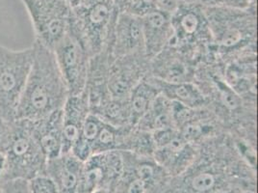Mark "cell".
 Returning a JSON list of instances; mask_svg holds the SVG:
<instances>
[{
    "instance_id": "1",
    "label": "cell",
    "mask_w": 258,
    "mask_h": 193,
    "mask_svg": "<svg viewBox=\"0 0 258 193\" xmlns=\"http://www.w3.org/2000/svg\"><path fill=\"white\" fill-rule=\"evenodd\" d=\"M33 60L16 118L37 121L61 110L70 96L53 52L35 41Z\"/></svg>"
},
{
    "instance_id": "2",
    "label": "cell",
    "mask_w": 258,
    "mask_h": 193,
    "mask_svg": "<svg viewBox=\"0 0 258 193\" xmlns=\"http://www.w3.org/2000/svg\"><path fill=\"white\" fill-rule=\"evenodd\" d=\"M0 154L3 158L0 182L29 181L45 172L47 159L30 120H0Z\"/></svg>"
},
{
    "instance_id": "3",
    "label": "cell",
    "mask_w": 258,
    "mask_h": 193,
    "mask_svg": "<svg viewBox=\"0 0 258 193\" xmlns=\"http://www.w3.org/2000/svg\"><path fill=\"white\" fill-rule=\"evenodd\" d=\"M213 42L215 62L257 53V8H204Z\"/></svg>"
},
{
    "instance_id": "4",
    "label": "cell",
    "mask_w": 258,
    "mask_h": 193,
    "mask_svg": "<svg viewBox=\"0 0 258 193\" xmlns=\"http://www.w3.org/2000/svg\"><path fill=\"white\" fill-rule=\"evenodd\" d=\"M170 44L188 56L197 66L215 61L213 42L204 8L192 3L180 4L171 16Z\"/></svg>"
},
{
    "instance_id": "5",
    "label": "cell",
    "mask_w": 258,
    "mask_h": 193,
    "mask_svg": "<svg viewBox=\"0 0 258 193\" xmlns=\"http://www.w3.org/2000/svg\"><path fill=\"white\" fill-rule=\"evenodd\" d=\"M33 60L32 46L15 51L0 44V119H16Z\"/></svg>"
},
{
    "instance_id": "6",
    "label": "cell",
    "mask_w": 258,
    "mask_h": 193,
    "mask_svg": "<svg viewBox=\"0 0 258 193\" xmlns=\"http://www.w3.org/2000/svg\"><path fill=\"white\" fill-rule=\"evenodd\" d=\"M118 15L113 0L73 8L72 22L92 57L107 47Z\"/></svg>"
},
{
    "instance_id": "7",
    "label": "cell",
    "mask_w": 258,
    "mask_h": 193,
    "mask_svg": "<svg viewBox=\"0 0 258 193\" xmlns=\"http://www.w3.org/2000/svg\"><path fill=\"white\" fill-rule=\"evenodd\" d=\"M32 22L35 41L53 50L68 31L73 6L66 0H22Z\"/></svg>"
},
{
    "instance_id": "8",
    "label": "cell",
    "mask_w": 258,
    "mask_h": 193,
    "mask_svg": "<svg viewBox=\"0 0 258 193\" xmlns=\"http://www.w3.org/2000/svg\"><path fill=\"white\" fill-rule=\"evenodd\" d=\"M52 52L70 96L81 94L86 87L92 56L72 21L68 31Z\"/></svg>"
},
{
    "instance_id": "9",
    "label": "cell",
    "mask_w": 258,
    "mask_h": 193,
    "mask_svg": "<svg viewBox=\"0 0 258 193\" xmlns=\"http://www.w3.org/2000/svg\"><path fill=\"white\" fill-rule=\"evenodd\" d=\"M152 136L155 143L153 160L164 170L177 173L193 164L199 147L184 139L175 128L153 132Z\"/></svg>"
},
{
    "instance_id": "10",
    "label": "cell",
    "mask_w": 258,
    "mask_h": 193,
    "mask_svg": "<svg viewBox=\"0 0 258 193\" xmlns=\"http://www.w3.org/2000/svg\"><path fill=\"white\" fill-rule=\"evenodd\" d=\"M149 75L150 59L146 54L113 59L109 67V92L114 99L127 100L131 91Z\"/></svg>"
},
{
    "instance_id": "11",
    "label": "cell",
    "mask_w": 258,
    "mask_h": 193,
    "mask_svg": "<svg viewBox=\"0 0 258 193\" xmlns=\"http://www.w3.org/2000/svg\"><path fill=\"white\" fill-rule=\"evenodd\" d=\"M220 64V63H219ZM222 75L245 102L256 105L257 53H248L221 64Z\"/></svg>"
},
{
    "instance_id": "12",
    "label": "cell",
    "mask_w": 258,
    "mask_h": 193,
    "mask_svg": "<svg viewBox=\"0 0 258 193\" xmlns=\"http://www.w3.org/2000/svg\"><path fill=\"white\" fill-rule=\"evenodd\" d=\"M197 64L172 44L150 60V75L167 83L194 82Z\"/></svg>"
},
{
    "instance_id": "13",
    "label": "cell",
    "mask_w": 258,
    "mask_h": 193,
    "mask_svg": "<svg viewBox=\"0 0 258 193\" xmlns=\"http://www.w3.org/2000/svg\"><path fill=\"white\" fill-rule=\"evenodd\" d=\"M107 49L112 60L133 54H146L141 18L118 13Z\"/></svg>"
},
{
    "instance_id": "14",
    "label": "cell",
    "mask_w": 258,
    "mask_h": 193,
    "mask_svg": "<svg viewBox=\"0 0 258 193\" xmlns=\"http://www.w3.org/2000/svg\"><path fill=\"white\" fill-rule=\"evenodd\" d=\"M172 14L154 10L141 17L145 53L151 60L170 43L172 38Z\"/></svg>"
},
{
    "instance_id": "15",
    "label": "cell",
    "mask_w": 258,
    "mask_h": 193,
    "mask_svg": "<svg viewBox=\"0 0 258 193\" xmlns=\"http://www.w3.org/2000/svg\"><path fill=\"white\" fill-rule=\"evenodd\" d=\"M90 113L88 96L85 91L78 95H71L67 99L62 108L63 154L71 152Z\"/></svg>"
},
{
    "instance_id": "16",
    "label": "cell",
    "mask_w": 258,
    "mask_h": 193,
    "mask_svg": "<svg viewBox=\"0 0 258 193\" xmlns=\"http://www.w3.org/2000/svg\"><path fill=\"white\" fill-rule=\"evenodd\" d=\"M83 162L71 153L47 161L44 174L56 184L60 193H75L79 188Z\"/></svg>"
},
{
    "instance_id": "17",
    "label": "cell",
    "mask_w": 258,
    "mask_h": 193,
    "mask_svg": "<svg viewBox=\"0 0 258 193\" xmlns=\"http://www.w3.org/2000/svg\"><path fill=\"white\" fill-rule=\"evenodd\" d=\"M32 122L36 136L47 161L63 155L62 109Z\"/></svg>"
},
{
    "instance_id": "18",
    "label": "cell",
    "mask_w": 258,
    "mask_h": 193,
    "mask_svg": "<svg viewBox=\"0 0 258 193\" xmlns=\"http://www.w3.org/2000/svg\"><path fill=\"white\" fill-rule=\"evenodd\" d=\"M151 79L159 89L160 94L172 103L194 109L207 108V100L195 82L167 83L153 77Z\"/></svg>"
},
{
    "instance_id": "19",
    "label": "cell",
    "mask_w": 258,
    "mask_h": 193,
    "mask_svg": "<svg viewBox=\"0 0 258 193\" xmlns=\"http://www.w3.org/2000/svg\"><path fill=\"white\" fill-rule=\"evenodd\" d=\"M160 94L159 89L154 84L151 75L142 80L127 98L129 120L131 127H136L141 118L151 108L152 103Z\"/></svg>"
},
{
    "instance_id": "20",
    "label": "cell",
    "mask_w": 258,
    "mask_h": 193,
    "mask_svg": "<svg viewBox=\"0 0 258 193\" xmlns=\"http://www.w3.org/2000/svg\"><path fill=\"white\" fill-rule=\"evenodd\" d=\"M136 128L151 133L174 128L172 102L159 94L138 122Z\"/></svg>"
},
{
    "instance_id": "21",
    "label": "cell",
    "mask_w": 258,
    "mask_h": 193,
    "mask_svg": "<svg viewBox=\"0 0 258 193\" xmlns=\"http://www.w3.org/2000/svg\"><path fill=\"white\" fill-rule=\"evenodd\" d=\"M119 151L128 152L144 158H153L155 143L152 133L136 127L131 128L127 131Z\"/></svg>"
},
{
    "instance_id": "22",
    "label": "cell",
    "mask_w": 258,
    "mask_h": 193,
    "mask_svg": "<svg viewBox=\"0 0 258 193\" xmlns=\"http://www.w3.org/2000/svg\"><path fill=\"white\" fill-rule=\"evenodd\" d=\"M118 13L143 17L158 9V0H113Z\"/></svg>"
},
{
    "instance_id": "23",
    "label": "cell",
    "mask_w": 258,
    "mask_h": 193,
    "mask_svg": "<svg viewBox=\"0 0 258 193\" xmlns=\"http://www.w3.org/2000/svg\"><path fill=\"white\" fill-rule=\"evenodd\" d=\"M181 3L197 4L203 8H232V9L257 8V0H181Z\"/></svg>"
},
{
    "instance_id": "24",
    "label": "cell",
    "mask_w": 258,
    "mask_h": 193,
    "mask_svg": "<svg viewBox=\"0 0 258 193\" xmlns=\"http://www.w3.org/2000/svg\"><path fill=\"white\" fill-rule=\"evenodd\" d=\"M29 193H60L53 181L45 174L28 181Z\"/></svg>"
},
{
    "instance_id": "25",
    "label": "cell",
    "mask_w": 258,
    "mask_h": 193,
    "mask_svg": "<svg viewBox=\"0 0 258 193\" xmlns=\"http://www.w3.org/2000/svg\"><path fill=\"white\" fill-rule=\"evenodd\" d=\"M0 193H29L28 181L10 180L0 182Z\"/></svg>"
},
{
    "instance_id": "26",
    "label": "cell",
    "mask_w": 258,
    "mask_h": 193,
    "mask_svg": "<svg viewBox=\"0 0 258 193\" xmlns=\"http://www.w3.org/2000/svg\"><path fill=\"white\" fill-rule=\"evenodd\" d=\"M122 159V157H121ZM122 163L124 166H126L127 168L130 169V171L132 172L134 178L131 182H129L128 185H127V188H126V192L125 193H145L147 190V187L149 185H151V183L149 182H145L144 180H142L141 178H139L136 173L134 172V170L132 169V167L129 165L128 163L126 161H124L122 159Z\"/></svg>"
},
{
    "instance_id": "27",
    "label": "cell",
    "mask_w": 258,
    "mask_h": 193,
    "mask_svg": "<svg viewBox=\"0 0 258 193\" xmlns=\"http://www.w3.org/2000/svg\"><path fill=\"white\" fill-rule=\"evenodd\" d=\"M99 1H102V0H79L78 5L79 6H90V5H93V4L97 3Z\"/></svg>"
},
{
    "instance_id": "28",
    "label": "cell",
    "mask_w": 258,
    "mask_h": 193,
    "mask_svg": "<svg viewBox=\"0 0 258 193\" xmlns=\"http://www.w3.org/2000/svg\"><path fill=\"white\" fill-rule=\"evenodd\" d=\"M67 2H69L73 7H76L78 5V2L79 0H66Z\"/></svg>"
},
{
    "instance_id": "29",
    "label": "cell",
    "mask_w": 258,
    "mask_h": 193,
    "mask_svg": "<svg viewBox=\"0 0 258 193\" xmlns=\"http://www.w3.org/2000/svg\"><path fill=\"white\" fill-rule=\"evenodd\" d=\"M2 171H3V158L0 154V181H1V176H2Z\"/></svg>"
},
{
    "instance_id": "30",
    "label": "cell",
    "mask_w": 258,
    "mask_h": 193,
    "mask_svg": "<svg viewBox=\"0 0 258 193\" xmlns=\"http://www.w3.org/2000/svg\"><path fill=\"white\" fill-rule=\"evenodd\" d=\"M0 120H2V119H0Z\"/></svg>"
},
{
    "instance_id": "31",
    "label": "cell",
    "mask_w": 258,
    "mask_h": 193,
    "mask_svg": "<svg viewBox=\"0 0 258 193\" xmlns=\"http://www.w3.org/2000/svg\"><path fill=\"white\" fill-rule=\"evenodd\" d=\"M21 1H22V0H21Z\"/></svg>"
}]
</instances>
